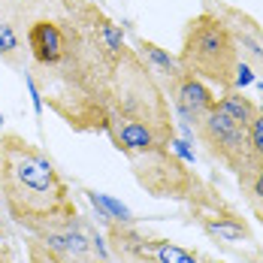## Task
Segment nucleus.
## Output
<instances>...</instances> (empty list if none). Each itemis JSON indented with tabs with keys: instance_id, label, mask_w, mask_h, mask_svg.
I'll return each instance as SVG.
<instances>
[{
	"instance_id": "f257e3e1",
	"label": "nucleus",
	"mask_w": 263,
	"mask_h": 263,
	"mask_svg": "<svg viewBox=\"0 0 263 263\" xmlns=\"http://www.w3.org/2000/svg\"><path fill=\"white\" fill-rule=\"evenodd\" d=\"M103 133L127 158L170 148V142L176 139V121L166 91L136 49L127 46L112 67Z\"/></svg>"
},
{
	"instance_id": "f03ea898",
	"label": "nucleus",
	"mask_w": 263,
	"mask_h": 263,
	"mask_svg": "<svg viewBox=\"0 0 263 263\" xmlns=\"http://www.w3.org/2000/svg\"><path fill=\"white\" fill-rule=\"evenodd\" d=\"M0 197L9 218L27 233H43L79 221L70 184L54 160L22 133L0 136Z\"/></svg>"
},
{
	"instance_id": "7ed1b4c3",
	"label": "nucleus",
	"mask_w": 263,
	"mask_h": 263,
	"mask_svg": "<svg viewBox=\"0 0 263 263\" xmlns=\"http://www.w3.org/2000/svg\"><path fill=\"white\" fill-rule=\"evenodd\" d=\"M179 64L184 73L215 85L221 91H230L236 82L239 49L230 27L224 25L212 9L197 12L182 30V49Z\"/></svg>"
},
{
	"instance_id": "20e7f679",
	"label": "nucleus",
	"mask_w": 263,
	"mask_h": 263,
	"mask_svg": "<svg viewBox=\"0 0 263 263\" xmlns=\"http://www.w3.org/2000/svg\"><path fill=\"white\" fill-rule=\"evenodd\" d=\"M127 160H130V173L136 184L152 197L184 203V206H191V212L209 209V206L224 200L203 176L187 170V163L182 158H176L170 148L148 152V155H133Z\"/></svg>"
},
{
	"instance_id": "39448f33",
	"label": "nucleus",
	"mask_w": 263,
	"mask_h": 263,
	"mask_svg": "<svg viewBox=\"0 0 263 263\" xmlns=\"http://www.w3.org/2000/svg\"><path fill=\"white\" fill-rule=\"evenodd\" d=\"M194 136L200 139V145H206V152H209L224 170H230V173H236V176L254 160L248 127L236 124L227 112L218 109V103H215V109L194 127Z\"/></svg>"
},
{
	"instance_id": "423d86ee",
	"label": "nucleus",
	"mask_w": 263,
	"mask_h": 263,
	"mask_svg": "<svg viewBox=\"0 0 263 263\" xmlns=\"http://www.w3.org/2000/svg\"><path fill=\"white\" fill-rule=\"evenodd\" d=\"M206 9H212L224 25L230 27L233 40H236V49H239V58L245 64H251L254 76H260L263 82V27L236 6H227V3H215V0H203Z\"/></svg>"
},
{
	"instance_id": "0eeeda50",
	"label": "nucleus",
	"mask_w": 263,
	"mask_h": 263,
	"mask_svg": "<svg viewBox=\"0 0 263 263\" xmlns=\"http://www.w3.org/2000/svg\"><path fill=\"white\" fill-rule=\"evenodd\" d=\"M166 97H170V103L176 109L179 121L187 124L191 130H194L212 109H215V103H218V97L212 94L209 85L203 79H197V76H191V73H182L179 79L173 82V85L166 88Z\"/></svg>"
},
{
	"instance_id": "6e6552de",
	"label": "nucleus",
	"mask_w": 263,
	"mask_h": 263,
	"mask_svg": "<svg viewBox=\"0 0 263 263\" xmlns=\"http://www.w3.org/2000/svg\"><path fill=\"white\" fill-rule=\"evenodd\" d=\"M194 215H197L200 227H203L212 239L224 242V245H236V242H251V239H254L248 218H242L227 200L215 203L209 209H197Z\"/></svg>"
},
{
	"instance_id": "1a4fd4ad",
	"label": "nucleus",
	"mask_w": 263,
	"mask_h": 263,
	"mask_svg": "<svg viewBox=\"0 0 263 263\" xmlns=\"http://www.w3.org/2000/svg\"><path fill=\"white\" fill-rule=\"evenodd\" d=\"M106 227V248L115 254L118 263H127V260H155V248L152 242L155 236H145L139 233L133 224H124V221H103Z\"/></svg>"
},
{
	"instance_id": "9d476101",
	"label": "nucleus",
	"mask_w": 263,
	"mask_h": 263,
	"mask_svg": "<svg viewBox=\"0 0 263 263\" xmlns=\"http://www.w3.org/2000/svg\"><path fill=\"white\" fill-rule=\"evenodd\" d=\"M40 236L46 245H52L54 251L64 257V263H97V254L91 248V236L79 221L67 224V227H54V230H43V233H30Z\"/></svg>"
},
{
	"instance_id": "9b49d317",
	"label": "nucleus",
	"mask_w": 263,
	"mask_h": 263,
	"mask_svg": "<svg viewBox=\"0 0 263 263\" xmlns=\"http://www.w3.org/2000/svg\"><path fill=\"white\" fill-rule=\"evenodd\" d=\"M136 54L145 61V67L155 73V79H163L166 88L184 73L182 64H179V58H173L170 52H163L158 43H152V40H136ZM166 88H163V91H166Z\"/></svg>"
},
{
	"instance_id": "f8f14e48",
	"label": "nucleus",
	"mask_w": 263,
	"mask_h": 263,
	"mask_svg": "<svg viewBox=\"0 0 263 263\" xmlns=\"http://www.w3.org/2000/svg\"><path fill=\"white\" fill-rule=\"evenodd\" d=\"M18 18H22V9L6 12L0 0V61H6L9 67H22V54H27L25 40L18 33Z\"/></svg>"
},
{
	"instance_id": "ddd939ff",
	"label": "nucleus",
	"mask_w": 263,
	"mask_h": 263,
	"mask_svg": "<svg viewBox=\"0 0 263 263\" xmlns=\"http://www.w3.org/2000/svg\"><path fill=\"white\" fill-rule=\"evenodd\" d=\"M236 179H239V191H242V200H245L248 212L263 227V158H254Z\"/></svg>"
},
{
	"instance_id": "4468645a",
	"label": "nucleus",
	"mask_w": 263,
	"mask_h": 263,
	"mask_svg": "<svg viewBox=\"0 0 263 263\" xmlns=\"http://www.w3.org/2000/svg\"><path fill=\"white\" fill-rule=\"evenodd\" d=\"M218 109L227 112V115H230L236 124H242V127H248V124L257 118V112H260V106L254 103L251 97H245L239 88L221 91V97H218Z\"/></svg>"
},
{
	"instance_id": "2eb2a0df",
	"label": "nucleus",
	"mask_w": 263,
	"mask_h": 263,
	"mask_svg": "<svg viewBox=\"0 0 263 263\" xmlns=\"http://www.w3.org/2000/svg\"><path fill=\"white\" fill-rule=\"evenodd\" d=\"M85 197H88V203L97 209V218L100 221H124V224H133V212L124 206V203H118V200H112L109 194H97V191H85Z\"/></svg>"
},
{
	"instance_id": "dca6fc26",
	"label": "nucleus",
	"mask_w": 263,
	"mask_h": 263,
	"mask_svg": "<svg viewBox=\"0 0 263 263\" xmlns=\"http://www.w3.org/2000/svg\"><path fill=\"white\" fill-rule=\"evenodd\" d=\"M152 248H155V263H203V257H200L197 251L179 248V245H173L170 239H158L155 236Z\"/></svg>"
},
{
	"instance_id": "f3484780",
	"label": "nucleus",
	"mask_w": 263,
	"mask_h": 263,
	"mask_svg": "<svg viewBox=\"0 0 263 263\" xmlns=\"http://www.w3.org/2000/svg\"><path fill=\"white\" fill-rule=\"evenodd\" d=\"M27 263H64V257L40 236H30L27 239Z\"/></svg>"
},
{
	"instance_id": "a211bd4d",
	"label": "nucleus",
	"mask_w": 263,
	"mask_h": 263,
	"mask_svg": "<svg viewBox=\"0 0 263 263\" xmlns=\"http://www.w3.org/2000/svg\"><path fill=\"white\" fill-rule=\"evenodd\" d=\"M248 136H251V152H254V158H263V112H257V118L248 124Z\"/></svg>"
},
{
	"instance_id": "6ab92c4d",
	"label": "nucleus",
	"mask_w": 263,
	"mask_h": 263,
	"mask_svg": "<svg viewBox=\"0 0 263 263\" xmlns=\"http://www.w3.org/2000/svg\"><path fill=\"white\" fill-rule=\"evenodd\" d=\"M251 82H257V76H254V70H251V64H245L242 58H239V67H236V82H233V88H248Z\"/></svg>"
},
{
	"instance_id": "aec40b11",
	"label": "nucleus",
	"mask_w": 263,
	"mask_h": 263,
	"mask_svg": "<svg viewBox=\"0 0 263 263\" xmlns=\"http://www.w3.org/2000/svg\"><path fill=\"white\" fill-rule=\"evenodd\" d=\"M170 152H173L176 158H182L184 163H194V148H191L187 139H179V136H176V139L170 142Z\"/></svg>"
},
{
	"instance_id": "412c9836",
	"label": "nucleus",
	"mask_w": 263,
	"mask_h": 263,
	"mask_svg": "<svg viewBox=\"0 0 263 263\" xmlns=\"http://www.w3.org/2000/svg\"><path fill=\"white\" fill-rule=\"evenodd\" d=\"M25 85H27V94H30V103H33V112L36 115H43V94H40V88H36V82H33V76L25 70Z\"/></svg>"
},
{
	"instance_id": "4be33fe9",
	"label": "nucleus",
	"mask_w": 263,
	"mask_h": 263,
	"mask_svg": "<svg viewBox=\"0 0 263 263\" xmlns=\"http://www.w3.org/2000/svg\"><path fill=\"white\" fill-rule=\"evenodd\" d=\"M0 263H15V257H12V248L0 239Z\"/></svg>"
},
{
	"instance_id": "5701e85b",
	"label": "nucleus",
	"mask_w": 263,
	"mask_h": 263,
	"mask_svg": "<svg viewBox=\"0 0 263 263\" xmlns=\"http://www.w3.org/2000/svg\"><path fill=\"white\" fill-rule=\"evenodd\" d=\"M260 97H263V82H260ZM260 112H263V100H260Z\"/></svg>"
},
{
	"instance_id": "b1692460",
	"label": "nucleus",
	"mask_w": 263,
	"mask_h": 263,
	"mask_svg": "<svg viewBox=\"0 0 263 263\" xmlns=\"http://www.w3.org/2000/svg\"><path fill=\"white\" fill-rule=\"evenodd\" d=\"M127 263H155V260H127Z\"/></svg>"
},
{
	"instance_id": "393cba45",
	"label": "nucleus",
	"mask_w": 263,
	"mask_h": 263,
	"mask_svg": "<svg viewBox=\"0 0 263 263\" xmlns=\"http://www.w3.org/2000/svg\"><path fill=\"white\" fill-rule=\"evenodd\" d=\"M3 236H6V233H3V221H0V239H3Z\"/></svg>"
},
{
	"instance_id": "a878e982",
	"label": "nucleus",
	"mask_w": 263,
	"mask_h": 263,
	"mask_svg": "<svg viewBox=\"0 0 263 263\" xmlns=\"http://www.w3.org/2000/svg\"><path fill=\"white\" fill-rule=\"evenodd\" d=\"M203 263H224V260H203Z\"/></svg>"
},
{
	"instance_id": "bb28decb",
	"label": "nucleus",
	"mask_w": 263,
	"mask_h": 263,
	"mask_svg": "<svg viewBox=\"0 0 263 263\" xmlns=\"http://www.w3.org/2000/svg\"><path fill=\"white\" fill-rule=\"evenodd\" d=\"M0 127H3V112H0Z\"/></svg>"
},
{
	"instance_id": "cd10ccee",
	"label": "nucleus",
	"mask_w": 263,
	"mask_h": 263,
	"mask_svg": "<svg viewBox=\"0 0 263 263\" xmlns=\"http://www.w3.org/2000/svg\"><path fill=\"white\" fill-rule=\"evenodd\" d=\"M97 263H109V260H97Z\"/></svg>"
}]
</instances>
